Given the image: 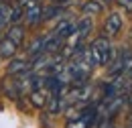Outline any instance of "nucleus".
I'll use <instances>...</instances> for the list:
<instances>
[{
	"instance_id": "1",
	"label": "nucleus",
	"mask_w": 132,
	"mask_h": 128,
	"mask_svg": "<svg viewBox=\"0 0 132 128\" xmlns=\"http://www.w3.org/2000/svg\"><path fill=\"white\" fill-rule=\"evenodd\" d=\"M89 53H92L96 65H110V61L114 59V55H112V45H110V39H108V37H98V39L92 43Z\"/></svg>"
},
{
	"instance_id": "2",
	"label": "nucleus",
	"mask_w": 132,
	"mask_h": 128,
	"mask_svg": "<svg viewBox=\"0 0 132 128\" xmlns=\"http://www.w3.org/2000/svg\"><path fill=\"white\" fill-rule=\"evenodd\" d=\"M98 120V106H85L79 112H75V118H69L67 128H92Z\"/></svg>"
},
{
	"instance_id": "3",
	"label": "nucleus",
	"mask_w": 132,
	"mask_h": 128,
	"mask_svg": "<svg viewBox=\"0 0 132 128\" xmlns=\"http://www.w3.org/2000/svg\"><path fill=\"white\" fill-rule=\"evenodd\" d=\"M132 65V49L126 47L122 49L120 53H118V57L116 59H112L110 61V77H114V75H118V73H122V71H128V67Z\"/></svg>"
},
{
	"instance_id": "4",
	"label": "nucleus",
	"mask_w": 132,
	"mask_h": 128,
	"mask_svg": "<svg viewBox=\"0 0 132 128\" xmlns=\"http://www.w3.org/2000/svg\"><path fill=\"white\" fill-rule=\"evenodd\" d=\"M120 31H122V18H120V14L112 12L106 18V22H104V37H108V39L116 37Z\"/></svg>"
},
{
	"instance_id": "5",
	"label": "nucleus",
	"mask_w": 132,
	"mask_h": 128,
	"mask_svg": "<svg viewBox=\"0 0 132 128\" xmlns=\"http://www.w3.org/2000/svg\"><path fill=\"white\" fill-rule=\"evenodd\" d=\"M22 73H31V63H27L24 59H10L8 63V75L10 77H16Z\"/></svg>"
},
{
	"instance_id": "6",
	"label": "nucleus",
	"mask_w": 132,
	"mask_h": 128,
	"mask_svg": "<svg viewBox=\"0 0 132 128\" xmlns=\"http://www.w3.org/2000/svg\"><path fill=\"white\" fill-rule=\"evenodd\" d=\"M16 51H18V45L14 41H10L8 37H2V39H0V57H4V59H14Z\"/></svg>"
},
{
	"instance_id": "7",
	"label": "nucleus",
	"mask_w": 132,
	"mask_h": 128,
	"mask_svg": "<svg viewBox=\"0 0 132 128\" xmlns=\"http://www.w3.org/2000/svg\"><path fill=\"white\" fill-rule=\"evenodd\" d=\"M22 14H24L27 25H37V22L41 20L43 8H41V4H39V2H33V4H29V6H27V10H24Z\"/></svg>"
},
{
	"instance_id": "8",
	"label": "nucleus",
	"mask_w": 132,
	"mask_h": 128,
	"mask_svg": "<svg viewBox=\"0 0 132 128\" xmlns=\"http://www.w3.org/2000/svg\"><path fill=\"white\" fill-rule=\"evenodd\" d=\"M29 100L33 102L35 108H45L47 94H45V90H33V92H29Z\"/></svg>"
},
{
	"instance_id": "9",
	"label": "nucleus",
	"mask_w": 132,
	"mask_h": 128,
	"mask_svg": "<svg viewBox=\"0 0 132 128\" xmlns=\"http://www.w3.org/2000/svg\"><path fill=\"white\" fill-rule=\"evenodd\" d=\"M6 37L10 39V41H14L18 47H20V43H22V39H24V27H20V25H12L8 33H6Z\"/></svg>"
},
{
	"instance_id": "10",
	"label": "nucleus",
	"mask_w": 132,
	"mask_h": 128,
	"mask_svg": "<svg viewBox=\"0 0 132 128\" xmlns=\"http://www.w3.org/2000/svg\"><path fill=\"white\" fill-rule=\"evenodd\" d=\"M8 16H10V6L6 2H0V29L8 25Z\"/></svg>"
},
{
	"instance_id": "11",
	"label": "nucleus",
	"mask_w": 132,
	"mask_h": 128,
	"mask_svg": "<svg viewBox=\"0 0 132 128\" xmlns=\"http://www.w3.org/2000/svg\"><path fill=\"white\" fill-rule=\"evenodd\" d=\"M81 10L85 12V14H94V12H100V10H102V4H100L98 0H89V2L83 4Z\"/></svg>"
},
{
	"instance_id": "12",
	"label": "nucleus",
	"mask_w": 132,
	"mask_h": 128,
	"mask_svg": "<svg viewBox=\"0 0 132 128\" xmlns=\"http://www.w3.org/2000/svg\"><path fill=\"white\" fill-rule=\"evenodd\" d=\"M61 12H63V8H61V6H59V8H57V6H49V8H47V10L41 14V18H43V20H49V18H53V16H57V14H61Z\"/></svg>"
},
{
	"instance_id": "13",
	"label": "nucleus",
	"mask_w": 132,
	"mask_h": 128,
	"mask_svg": "<svg viewBox=\"0 0 132 128\" xmlns=\"http://www.w3.org/2000/svg\"><path fill=\"white\" fill-rule=\"evenodd\" d=\"M96 128H116L112 120H96Z\"/></svg>"
},
{
	"instance_id": "14",
	"label": "nucleus",
	"mask_w": 132,
	"mask_h": 128,
	"mask_svg": "<svg viewBox=\"0 0 132 128\" xmlns=\"http://www.w3.org/2000/svg\"><path fill=\"white\" fill-rule=\"evenodd\" d=\"M120 6H124L126 10H132V0H118Z\"/></svg>"
},
{
	"instance_id": "15",
	"label": "nucleus",
	"mask_w": 132,
	"mask_h": 128,
	"mask_svg": "<svg viewBox=\"0 0 132 128\" xmlns=\"http://www.w3.org/2000/svg\"><path fill=\"white\" fill-rule=\"evenodd\" d=\"M18 6H29V4H33V2H37V0H16Z\"/></svg>"
},
{
	"instance_id": "16",
	"label": "nucleus",
	"mask_w": 132,
	"mask_h": 128,
	"mask_svg": "<svg viewBox=\"0 0 132 128\" xmlns=\"http://www.w3.org/2000/svg\"><path fill=\"white\" fill-rule=\"evenodd\" d=\"M128 124H130V128H132V112H130V116H128Z\"/></svg>"
},
{
	"instance_id": "17",
	"label": "nucleus",
	"mask_w": 132,
	"mask_h": 128,
	"mask_svg": "<svg viewBox=\"0 0 132 128\" xmlns=\"http://www.w3.org/2000/svg\"><path fill=\"white\" fill-rule=\"evenodd\" d=\"M55 2H65V0H55Z\"/></svg>"
}]
</instances>
